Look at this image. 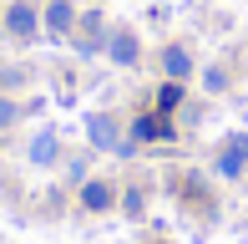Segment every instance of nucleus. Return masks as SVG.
Segmentation results:
<instances>
[{
  "instance_id": "obj_1",
  "label": "nucleus",
  "mask_w": 248,
  "mask_h": 244,
  "mask_svg": "<svg viewBox=\"0 0 248 244\" xmlns=\"http://www.w3.org/2000/svg\"><path fill=\"white\" fill-rule=\"evenodd\" d=\"M86 142H92L96 153H127L132 148V138H122L117 117H107V112H92V117H86Z\"/></svg>"
},
{
  "instance_id": "obj_2",
  "label": "nucleus",
  "mask_w": 248,
  "mask_h": 244,
  "mask_svg": "<svg viewBox=\"0 0 248 244\" xmlns=\"http://www.w3.org/2000/svg\"><path fill=\"white\" fill-rule=\"evenodd\" d=\"M243 168H248V132H233V138L213 153V173H218V178H243Z\"/></svg>"
},
{
  "instance_id": "obj_3",
  "label": "nucleus",
  "mask_w": 248,
  "mask_h": 244,
  "mask_svg": "<svg viewBox=\"0 0 248 244\" xmlns=\"http://www.w3.org/2000/svg\"><path fill=\"white\" fill-rule=\"evenodd\" d=\"M5 31H10L16 41H36V31H41V10L26 5V0H16V5L5 10Z\"/></svg>"
},
{
  "instance_id": "obj_4",
  "label": "nucleus",
  "mask_w": 248,
  "mask_h": 244,
  "mask_svg": "<svg viewBox=\"0 0 248 244\" xmlns=\"http://www.w3.org/2000/svg\"><path fill=\"white\" fill-rule=\"evenodd\" d=\"M117 198H122V193H117L107 178H86V183H81V209H86V214H111Z\"/></svg>"
},
{
  "instance_id": "obj_5",
  "label": "nucleus",
  "mask_w": 248,
  "mask_h": 244,
  "mask_svg": "<svg viewBox=\"0 0 248 244\" xmlns=\"http://www.w3.org/2000/svg\"><path fill=\"white\" fill-rule=\"evenodd\" d=\"M26 158H31V168H56V163H61V138H56L51 127H41L36 138H31Z\"/></svg>"
},
{
  "instance_id": "obj_6",
  "label": "nucleus",
  "mask_w": 248,
  "mask_h": 244,
  "mask_svg": "<svg viewBox=\"0 0 248 244\" xmlns=\"http://www.w3.org/2000/svg\"><path fill=\"white\" fill-rule=\"evenodd\" d=\"M132 142H172V117L142 112L137 122H132Z\"/></svg>"
},
{
  "instance_id": "obj_7",
  "label": "nucleus",
  "mask_w": 248,
  "mask_h": 244,
  "mask_svg": "<svg viewBox=\"0 0 248 244\" xmlns=\"http://www.w3.org/2000/svg\"><path fill=\"white\" fill-rule=\"evenodd\" d=\"M76 20H81V16H76V5H71V0H51V5L41 10V26H46L51 36H71V31H76Z\"/></svg>"
},
{
  "instance_id": "obj_8",
  "label": "nucleus",
  "mask_w": 248,
  "mask_h": 244,
  "mask_svg": "<svg viewBox=\"0 0 248 244\" xmlns=\"http://www.w3.org/2000/svg\"><path fill=\"white\" fill-rule=\"evenodd\" d=\"M107 56L117 61V66H137V56H142V51H137V36H132V31H111V36H107Z\"/></svg>"
},
{
  "instance_id": "obj_9",
  "label": "nucleus",
  "mask_w": 248,
  "mask_h": 244,
  "mask_svg": "<svg viewBox=\"0 0 248 244\" xmlns=\"http://www.w3.org/2000/svg\"><path fill=\"white\" fill-rule=\"evenodd\" d=\"M162 71L172 76V82H187V76H193V56H187V46H162Z\"/></svg>"
},
{
  "instance_id": "obj_10",
  "label": "nucleus",
  "mask_w": 248,
  "mask_h": 244,
  "mask_svg": "<svg viewBox=\"0 0 248 244\" xmlns=\"http://www.w3.org/2000/svg\"><path fill=\"white\" fill-rule=\"evenodd\" d=\"M183 97H187V87L167 76V82H162V92H157V112H162V117H172L177 107H183Z\"/></svg>"
},
{
  "instance_id": "obj_11",
  "label": "nucleus",
  "mask_w": 248,
  "mask_h": 244,
  "mask_svg": "<svg viewBox=\"0 0 248 244\" xmlns=\"http://www.w3.org/2000/svg\"><path fill=\"white\" fill-rule=\"evenodd\" d=\"M202 87H208V92H228V66H208V71H202Z\"/></svg>"
},
{
  "instance_id": "obj_12",
  "label": "nucleus",
  "mask_w": 248,
  "mask_h": 244,
  "mask_svg": "<svg viewBox=\"0 0 248 244\" xmlns=\"http://www.w3.org/2000/svg\"><path fill=\"white\" fill-rule=\"evenodd\" d=\"M16 122H20V102L0 97V127H16Z\"/></svg>"
},
{
  "instance_id": "obj_13",
  "label": "nucleus",
  "mask_w": 248,
  "mask_h": 244,
  "mask_svg": "<svg viewBox=\"0 0 248 244\" xmlns=\"http://www.w3.org/2000/svg\"><path fill=\"white\" fill-rule=\"evenodd\" d=\"M142 204H147L142 188H127V193H122V209H127V214H142Z\"/></svg>"
},
{
  "instance_id": "obj_14",
  "label": "nucleus",
  "mask_w": 248,
  "mask_h": 244,
  "mask_svg": "<svg viewBox=\"0 0 248 244\" xmlns=\"http://www.w3.org/2000/svg\"><path fill=\"white\" fill-rule=\"evenodd\" d=\"M66 178L81 188V183H86V158H71V163H66Z\"/></svg>"
}]
</instances>
